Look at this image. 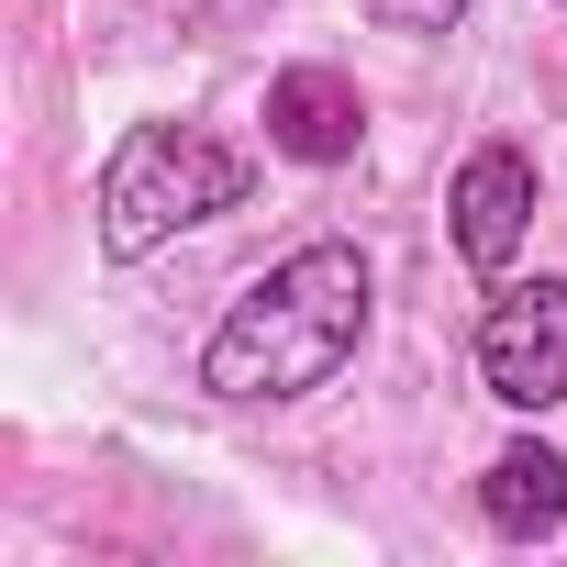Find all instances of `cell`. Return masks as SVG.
Segmentation results:
<instances>
[{
  "mask_svg": "<svg viewBox=\"0 0 567 567\" xmlns=\"http://www.w3.org/2000/svg\"><path fill=\"white\" fill-rule=\"evenodd\" d=\"M357 334H368V256L357 245H301L290 267H267L212 323L200 390H223V401H301V390H323L357 357Z\"/></svg>",
  "mask_w": 567,
  "mask_h": 567,
  "instance_id": "obj_1",
  "label": "cell"
},
{
  "mask_svg": "<svg viewBox=\"0 0 567 567\" xmlns=\"http://www.w3.org/2000/svg\"><path fill=\"white\" fill-rule=\"evenodd\" d=\"M245 189H256V167L223 134H200V123H134L112 145V167H101V245L112 256H156L167 234L234 212Z\"/></svg>",
  "mask_w": 567,
  "mask_h": 567,
  "instance_id": "obj_2",
  "label": "cell"
},
{
  "mask_svg": "<svg viewBox=\"0 0 567 567\" xmlns=\"http://www.w3.org/2000/svg\"><path fill=\"white\" fill-rule=\"evenodd\" d=\"M478 379H489V401H512V412L567 401V278H523V290L489 301V323H478Z\"/></svg>",
  "mask_w": 567,
  "mask_h": 567,
  "instance_id": "obj_3",
  "label": "cell"
},
{
  "mask_svg": "<svg viewBox=\"0 0 567 567\" xmlns=\"http://www.w3.org/2000/svg\"><path fill=\"white\" fill-rule=\"evenodd\" d=\"M456 256L478 267V278H501L512 256H523V234H534V156L523 145H478L467 167H456Z\"/></svg>",
  "mask_w": 567,
  "mask_h": 567,
  "instance_id": "obj_4",
  "label": "cell"
},
{
  "mask_svg": "<svg viewBox=\"0 0 567 567\" xmlns=\"http://www.w3.org/2000/svg\"><path fill=\"white\" fill-rule=\"evenodd\" d=\"M357 134H368L357 79H334V68H278L267 79V145L290 156V167H346Z\"/></svg>",
  "mask_w": 567,
  "mask_h": 567,
  "instance_id": "obj_5",
  "label": "cell"
},
{
  "mask_svg": "<svg viewBox=\"0 0 567 567\" xmlns=\"http://www.w3.org/2000/svg\"><path fill=\"white\" fill-rule=\"evenodd\" d=\"M478 512H489V534H512V545L556 534V523H567V456H556V445H501L489 478H478Z\"/></svg>",
  "mask_w": 567,
  "mask_h": 567,
  "instance_id": "obj_6",
  "label": "cell"
},
{
  "mask_svg": "<svg viewBox=\"0 0 567 567\" xmlns=\"http://www.w3.org/2000/svg\"><path fill=\"white\" fill-rule=\"evenodd\" d=\"M368 12L390 34H445V23H467V0H368Z\"/></svg>",
  "mask_w": 567,
  "mask_h": 567,
  "instance_id": "obj_7",
  "label": "cell"
}]
</instances>
